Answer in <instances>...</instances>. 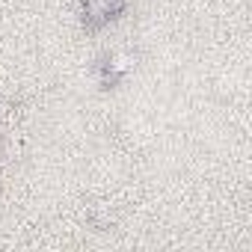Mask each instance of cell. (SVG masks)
<instances>
[{
  "label": "cell",
  "mask_w": 252,
  "mask_h": 252,
  "mask_svg": "<svg viewBox=\"0 0 252 252\" xmlns=\"http://www.w3.org/2000/svg\"><path fill=\"white\" fill-rule=\"evenodd\" d=\"M134 68H137V54L131 48H113V51L101 54L98 63H95L98 86L101 89H116Z\"/></svg>",
  "instance_id": "1"
},
{
  "label": "cell",
  "mask_w": 252,
  "mask_h": 252,
  "mask_svg": "<svg viewBox=\"0 0 252 252\" xmlns=\"http://www.w3.org/2000/svg\"><path fill=\"white\" fill-rule=\"evenodd\" d=\"M128 3L131 0H80V27L86 33H98L128 12Z\"/></svg>",
  "instance_id": "2"
},
{
  "label": "cell",
  "mask_w": 252,
  "mask_h": 252,
  "mask_svg": "<svg viewBox=\"0 0 252 252\" xmlns=\"http://www.w3.org/2000/svg\"><path fill=\"white\" fill-rule=\"evenodd\" d=\"M86 222H89L92 228H98V231L113 228V217H110V211H107V208H101V205H92V208L86 211Z\"/></svg>",
  "instance_id": "3"
}]
</instances>
